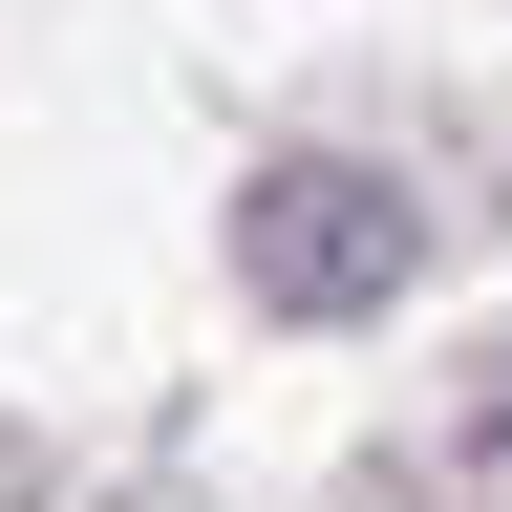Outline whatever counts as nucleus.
<instances>
[{
  "instance_id": "1",
  "label": "nucleus",
  "mask_w": 512,
  "mask_h": 512,
  "mask_svg": "<svg viewBox=\"0 0 512 512\" xmlns=\"http://www.w3.org/2000/svg\"><path fill=\"white\" fill-rule=\"evenodd\" d=\"M406 256H427V214H406L384 171H342V150L256 171V214H235V278L278 299V320H384V299H406Z\"/></svg>"
}]
</instances>
